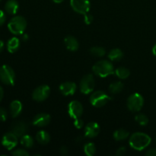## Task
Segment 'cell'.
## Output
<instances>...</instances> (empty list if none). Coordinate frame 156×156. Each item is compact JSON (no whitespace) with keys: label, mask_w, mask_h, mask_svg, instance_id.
Here are the masks:
<instances>
[{"label":"cell","mask_w":156,"mask_h":156,"mask_svg":"<svg viewBox=\"0 0 156 156\" xmlns=\"http://www.w3.org/2000/svg\"><path fill=\"white\" fill-rule=\"evenodd\" d=\"M19 5L16 0H9L5 5V10L9 15H15L18 12Z\"/></svg>","instance_id":"obj_18"},{"label":"cell","mask_w":156,"mask_h":156,"mask_svg":"<svg viewBox=\"0 0 156 156\" xmlns=\"http://www.w3.org/2000/svg\"><path fill=\"white\" fill-rule=\"evenodd\" d=\"M76 89L77 85L73 82H66L59 85V91L64 96L73 95L75 94Z\"/></svg>","instance_id":"obj_15"},{"label":"cell","mask_w":156,"mask_h":156,"mask_svg":"<svg viewBox=\"0 0 156 156\" xmlns=\"http://www.w3.org/2000/svg\"><path fill=\"white\" fill-rule=\"evenodd\" d=\"M27 27V21L22 16H15L9 21L8 28L13 34H22Z\"/></svg>","instance_id":"obj_3"},{"label":"cell","mask_w":156,"mask_h":156,"mask_svg":"<svg viewBox=\"0 0 156 156\" xmlns=\"http://www.w3.org/2000/svg\"><path fill=\"white\" fill-rule=\"evenodd\" d=\"M94 18L91 15H88V14H85V16H84V22L86 24H91L92 23Z\"/></svg>","instance_id":"obj_32"},{"label":"cell","mask_w":156,"mask_h":156,"mask_svg":"<svg viewBox=\"0 0 156 156\" xmlns=\"http://www.w3.org/2000/svg\"><path fill=\"white\" fill-rule=\"evenodd\" d=\"M123 53L120 49L115 48L110 51L108 54V58L111 61H120L123 59Z\"/></svg>","instance_id":"obj_21"},{"label":"cell","mask_w":156,"mask_h":156,"mask_svg":"<svg viewBox=\"0 0 156 156\" xmlns=\"http://www.w3.org/2000/svg\"><path fill=\"white\" fill-rule=\"evenodd\" d=\"M2 1V0H0V2H1Z\"/></svg>","instance_id":"obj_42"},{"label":"cell","mask_w":156,"mask_h":156,"mask_svg":"<svg viewBox=\"0 0 156 156\" xmlns=\"http://www.w3.org/2000/svg\"><path fill=\"white\" fill-rule=\"evenodd\" d=\"M12 155L14 156H28L29 153L26 150L22 149H18L13 151L12 152Z\"/></svg>","instance_id":"obj_29"},{"label":"cell","mask_w":156,"mask_h":156,"mask_svg":"<svg viewBox=\"0 0 156 156\" xmlns=\"http://www.w3.org/2000/svg\"><path fill=\"white\" fill-rule=\"evenodd\" d=\"M36 140L40 144L47 145L50 140V136L47 132L44 130H41L37 133Z\"/></svg>","instance_id":"obj_20"},{"label":"cell","mask_w":156,"mask_h":156,"mask_svg":"<svg viewBox=\"0 0 156 156\" xmlns=\"http://www.w3.org/2000/svg\"><path fill=\"white\" fill-rule=\"evenodd\" d=\"M152 53L156 56V44L154 46L153 48H152Z\"/></svg>","instance_id":"obj_40"},{"label":"cell","mask_w":156,"mask_h":156,"mask_svg":"<svg viewBox=\"0 0 156 156\" xmlns=\"http://www.w3.org/2000/svg\"><path fill=\"white\" fill-rule=\"evenodd\" d=\"M8 113L5 108L0 107V121L5 122L7 120Z\"/></svg>","instance_id":"obj_30"},{"label":"cell","mask_w":156,"mask_h":156,"mask_svg":"<svg viewBox=\"0 0 156 156\" xmlns=\"http://www.w3.org/2000/svg\"><path fill=\"white\" fill-rule=\"evenodd\" d=\"M55 3H61L64 1V0H53Z\"/></svg>","instance_id":"obj_41"},{"label":"cell","mask_w":156,"mask_h":156,"mask_svg":"<svg viewBox=\"0 0 156 156\" xmlns=\"http://www.w3.org/2000/svg\"><path fill=\"white\" fill-rule=\"evenodd\" d=\"M0 80L7 85H14L15 82V73L13 69L8 65L0 67Z\"/></svg>","instance_id":"obj_4"},{"label":"cell","mask_w":156,"mask_h":156,"mask_svg":"<svg viewBox=\"0 0 156 156\" xmlns=\"http://www.w3.org/2000/svg\"><path fill=\"white\" fill-rule=\"evenodd\" d=\"M99 133H100V126L96 122H91L85 126V136L87 138H94L98 135Z\"/></svg>","instance_id":"obj_13"},{"label":"cell","mask_w":156,"mask_h":156,"mask_svg":"<svg viewBox=\"0 0 156 156\" xmlns=\"http://www.w3.org/2000/svg\"><path fill=\"white\" fill-rule=\"evenodd\" d=\"M115 74L119 79H126L129 76L130 72L128 69L125 68V67H119L115 70Z\"/></svg>","instance_id":"obj_25"},{"label":"cell","mask_w":156,"mask_h":156,"mask_svg":"<svg viewBox=\"0 0 156 156\" xmlns=\"http://www.w3.org/2000/svg\"><path fill=\"white\" fill-rule=\"evenodd\" d=\"M4 42L2 41H0V53L4 49Z\"/></svg>","instance_id":"obj_39"},{"label":"cell","mask_w":156,"mask_h":156,"mask_svg":"<svg viewBox=\"0 0 156 156\" xmlns=\"http://www.w3.org/2000/svg\"><path fill=\"white\" fill-rule=\"evenodd\" d=\"M20 47V41L18 37H12L7 43V50L10 53H14Z\"/></svg>","instance_id":"obj_19"},{"label":"cell","mask_w":156,"mask_h":156,"mask_svg":"<svg viewBox=\"0 0 156 156\" xmlns=\"http://www.w3.org/2000/svg\"><path fill=\"white\" fill-rule=\"evenodd\" d=\"M144 105V99L143 96L139 93L131 94L127 99V107L129 111L133 112H138Z\"/></svg>","instance_id":"obj_6"},{"label":"cell","mask_w":156,"mask_h":156,"mask_svg":"<svg viewBox=\"0 0 156 156\" xmlns=\"http://www.w3.org/2000/svg\"><path fill=\"white\" fill-rule=\"evenodd\" d=\"M126 152V148H125V147H120V148H119L118 149H117V153H116V154H117V155H118V156H122V155H125Z\"/></svg>","instance_id":"obj_34"},{"label":"cell","mask_w":156,"mask_h":156,"mask_svg":"<svg viewBox=\"0 0 156 156\" xmlns=\"http://www.w3.org/2000/svg\"><path fill=\"white\" fill-rule=\"evenodd\" d=\"M22 111V104L20 101L15 100L10 104V114L13 118L18 117Z\"/></svg>","instance_id":"obj_16"},{"label":"cell","mask_w":156,"mask_h":156,"mask_svg":"<svg viewBox=\"0 0 156 156\" xmlns=\"http://www.w3.org/2000/svg\"><path fill=\"white\" fill-rule=\"evenodd\" d=\"M64 43H65L66 48L70 51H76L79 47V44L77 39L73 36L66 37L64 39Z\"/></svg>","instance_id":"obj_17"},{"label":"cell","mask_w":156,"mask_h":156,"mask_svg":"<svg viewBox=\"0 0 156 156\" xmlns=\"http://www.w3.org/2000/svg\"><path fill=\"white\" fill-rule=\"evenodd\" d=\"M21 39H22L23 41H28L29 36L27 34L23 33L22 34H21Z\"/></svg>","instance_id":"obj_37"},{"label":"cell","mask_w":156,"mask_h":156,"mask_svg":"<svg viewBox=\"0 0 156 156\" xmlns=\"http://www.w3.org/2000/svg\"><path fill=\"white\" fill-rule=\"evenodd\" d=\"M68 114L71 118H79L83 114V106L78 101H73L68 105Z\"/></svg>","instance_id":"obj_10"},{"label":"cell","mask_w":156,"mask_h":156,"mask_svg":"<svg viewBox=\"0 0 156 156\" xmlns=\"http://www.w3.org/2000/svg\"><path fill=\"white\" fill-rule=\"evenodd\" d=\"M146 156H156V149H151L146 153Z\"/></svg>","instance_id":"obj_35"},{"label":"cell","mask_w":156,"mask_h":156,"mask_svg":"<svg viewBox=\"0 0 156 156\" xmlns=\"http://www.w3.org/2000/svg\"><path fill=\"white\" fill-rule=\"evenodd\" d=\"M50 94V88L47 85H40L34 90L32 93V98L34 101L41 102L45 101Z\"/></svg>","instance_id":"obj_9"},{"label":"cell","mask_w":156,"mask_h":156,"mask_svg":"<svg viewBox=\"0 0 156 156\" xmlns=\"http://www.w3.org/2000/svg\"><path fill=\"white\" fill-rule=\"evenodd\" d=\"M84 152L87 156H93L96 153V146L93 143H88L84 146Z\"/></svg>","instance_id":"obj_26"},{"label":"cell","mask_w":156,"mask_h":156,"mask_svg":"<svg viewBox=\"0 0 156 156\" xmlns=\"http://www.w3.org/2000/svg\"><path fill=\"white\" fill-rule=\"evenodd\" d=\"M111 98L103 91H96L90 97V102L95 108H101L105 106Z\"/></svg>","instance_id":"obj_5"},{"label":"cell","mask_w":156,"mask_h":156,"mask_svg":"<svg viewBox=\"0 0 156 156\" xmlns=\"http://www.w3.org/2000/svg\"><path fill=\"white\" fill-rule=\"evenodd\" d=\"M152 139L149 135L143 133H134L129 138V146L136 151H143L150 145Z\"/></svg>","instance_id":"obj_1"},{"label":"cell","mask_w":156,"mask_h":156,"mask_svg":"<svg viewBox=\"0 0 156 156\" xmlns=\"http://www.w3.org/2000/svg\"><path fill=\"white\" fill-rule=\"evenodd\" d=\"M95 86V81L91 74L85 75L81 80L79 84V88L82 94H88L93 91Z\"/></svg>","instance_id":"obj_7"},{"label":"cell","mask_w":156,"mask_h":156,"mask_svg":"<svg viewBox=\"0 0 156 156\" xmlns=\"http://www.w3.org/2000/svg\"><path fill=\"white\" fill-rule=\"evenodd\" d=\"M73 124H74L75 127H76V129H82L84 126V121L79 117V118L75 119Z\"/></svg>","instance_id":"obj_31"},{"label":"cell","mask_w":156,"mask_h":156,"mask_svg":"<svg viewBox=\"0 0 156 156\" xmlns=\"http://www.w3.org/2000/svg\"><path fill=\"white\" fill-rule=\"evenodd\" d=\"M123 89V84L120 82H113V83H111L109 86L110 92L113 94H116L121 92Z\"/></svg>","instance_id":"obj_24"},{"label":"cell","mask_w":156,"mask_h":156,"mask_svg":"<svg viewBox=\"0 0 156 156\" xmlns=\"http://www.w3.org/2000/svg\"><path fill=\"white\" fill-rule=\"evenodd\" d=\"M34 139L30 136L25 134L21 137V144L27 149H30L34 146Z\"/></svg>","instance_id":"obj_23"},{"label":"cell","mask_w":156,"mask_h":156,"mask_svg":"<svg viewBox=\"0 0 156 156\" xmlns=\"http://www.w3.org/2000/svg\"><path fill=\"white\" fill-rule=\"evenodd\" d=\"M28 131V124L24 121H18L14 123L12 126V132L15 133L18 138H21L27 134Z\"/></svg>","instance_id":"obj_12"},{"label":"cell","mask_w":156,"mask_h":156,"mask_svg":"<svg viewBox=\"0 0 156 156\" xmlns=\"http://www.w3.org/2000/svg\"><path fill=\"white\" fill-rule=\"evenodd\" d=\"M59 152H60L61 155H66L68 154V149L66 146H62L59 149Z\"/></svg>","instance_id":"obj_36"},{"label":"cell","mask_w":156,"mask_h":156,"mask_svg":"<svg viewBox=\"0 0 156 156\" xmlns=\"http://www.w3.org/2000/svg\"><path fill=\"white\" fill-rule=\"evenodd\" d=\"M6 21V16L5 12L2 10H0V26L5 24Z\"/></svg>","instance_id":"obj_33"},{"label":"cell","mask_w":156,"mask_h":156,"mask_svg":"<svg viewBox=\"0 0 156 156\" xmlns=\"http://www.w3.org/2000/svg\"><path fill=\"white\" fill-rule=\"evenodd\" d=\"M18 137L12 131L6 133L2 139V144L8 150H12L18 144Z\"/></svg>","instance_id":"obj_11"},{"label":"cell","mask_w":156,"mask_h":156,"mask_svg":"<svg viewBox=\"0 0 156 156\" xmlns=\"http://www.w3.org/2000/svg\"><path fill=\"white\" fill-rule=\"evenodd\" d=\"M70 5L76 12L85 15L91 8L89 0H70Z\"/></svg>","instance_id":"obj_8"},{"label":"cell","mask_w":156,"mask_h":156,"mask_svg":"<svg viewBox=\"0 0 156 156\" xmlns=\"http://www.w3.org/2000/svg\"><path fill=\"white\" fill-rule=\"evenodd\" d=\"M90 53L93 56H97V57H101V56H105L106 51L103 47H93L90 49Z\"/></svg>","instance_id":"obj_27"},{"label":"cell","mask_w":156,"mask_h":156,"mask_svg":"<svg viewBox=\"0 0 156 156\" xmlns=\"http://www.w3.org/2000/svg\"><path fill=\"white\" fill-rule=\"evenodd\" d=\"M3 96H4V91H3V88L0 86V102L2 100Z\"/></svg>","instance_id":"obj_38"},{"label":"cell","mask_w":156,"mask_h":156,"mask_svg":"<svg viewBox=\"0 0 156 156\" xmlns=\"http://www.w3.org/2000/svg\"><path fill=\"white\" fill-rule=\"evenodd\" d=\"M129 132L124 129H119L116 130L113 134L114 139L117 141H123L129 137Z\"/></svg>","instance_id":"obj_22"},{"label":"cell","mask_w":156,"mask_h":156,"mask_svg":"<svg viewBox=\"0 0 156 156\" xmlns=\"http://www.w3.org/2000/svg\"><path fill=\"white\" fill-rule=\"evenodd\" d=\"M92 71L96 76L101 78H106L115 73L113 64L109 60L98 61L92 67Z\"/></svg>","instance_id":"obj_2"},{"label":"cell","mask_w":156,"mask_h":156,"mask_svg":"<svg viewBox=\"0 0 156 156\" xmlns=\"http://www.w3.org/2000/svg\"><path fill=\"white\" fill-rule=\"evenodd\" d=\"M50 120H51V117L48 114L41 113V114H38L37 115L34 117L32 123L34 126L43 127V126H46L47 125H48L50 123Z\"/></svg>","instance_id":"obj_14"},{"label":"cell","mask_w":156,"mask_h":156,"mask_svg":"<svg viewBox=\"0 0 156 156\" xmlns=\"http://www.w3.org/2000/svg\"><path fill=\"white\" fill-rule=\"evenodd\" d=\"M135 120L141 126H146L149 123V118L145 114H137L135 117Z\"/></svg>","instance_id":"obj_28"}]
</instances>
